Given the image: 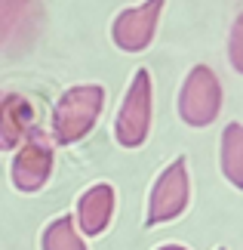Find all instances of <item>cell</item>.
<instances>
[{"label": "cell", "instance_id": "obj_1", "mask_svg": "<svg viewBox=\"0 0 243 250\" xmlns=\"http://www.w3.org/2000/svg\"><path fill=\"white\" fill-rule=\"evenodd\" d=\"M105 108V86L99 83H74L56 99L53 121H50V139L56 146H74L86 139L93 127L99 124Z\"/></svg>", "mask_w": 243, "mask_h": 250}, {"label": "cell", "instance_id": "obj_2", "mask_svg": "<svg viewBox=\"0 0 243 250\" xmlns=\"http://www.w3.org/2000/svg\"><path fill=\"white\" fill-rule=\"evenodd\" d=\"M151 118H154V83L151 71L139 68L132 74L126 96L120 102L117 121H114V139L123 148H142L151 133Z\"/></svg>", "mask_w": 243, "mask_h": 250}, {"label": "cell", "instance_id": "obj_3", "mask_svg": "<svg viewBox=\"0 0 243 250\" xmlns=\"http://www.w3.org/2000/svg\"><path fill=\"white\" fill-rule=\"evenodd\" d=\"M222 114V83L209 65H194L179 90V118L188 127H209Z\"/></svg>", "mask_w": 243, "mask_h": 250}, {"label": "cell", "instance_id": "obj_4", "mask_svg": "<svg viewBox=\"0 0 243 250\" xmlns=\"http://www.w3.org/2000/svg\"><path fill=\"white\" fill-rule=\"evenodd\" d=\"M188 201H191L188 161H185V158H176L157 179H154V186H151L145 226H163V223L179 219L185 210H188Z\"/></svg>", "mask_w": 243, "mask_h": 250}, {"label": "cell", "instance_id": "obj_5", "mask_svg": "<svg viewBox=\"0 0 243 250\" xmlns=\"http://www.w3.org/2000/svg\"><path fill=\"white\" fill-rule=\"evenodd\" d=\"M53 167H56V142L37 127L31 136L16 148L13 167H9V179H13V186L19 191L34 195V191H40L46 182H50Z\"/></svg>", "mask_w": 243, "mask_h": 250}, {"label": "cell", "instance_id": "obj_6", "mask_svg": "<svg viewBox=\"0 0 243 250\" xmlns=\"http://www.w3.org/2000/svg\"><path fill=\"white\" fill-rule=\"evenodd\" d=\"M167 0H142L135 6H126L111 25V41L123 53H145L154 43L160 13Z\"/></svg>", "mask_w": 243, "mask_h": 250}, {"label": "cell", "instance_id": "obj_7", "mask_svg": "<svg viewBox=\"0 0 243 250\" xmlns=\"http://www.w3.org/2000/svg\"><path fill=\"white\" fill-rule=\"evenodd\" d=\"M114 210H117V191L108 182H95L77 198L74 207V226L83 238H95L111 226Z\"/></svg>", "mask_w": 243, "mask_h": 250}, {"label": "cell", "instance_id": "obj_8", "mask_svg": "<svg viewBox=\"0 0 243 250\" xmlns=\"http://www.w3.org/2000/svg\"><path fill=\"white\" fill-rule=\"evenodd\" d=\"M37 130V111L22 93H0V151H16Z\"/></svg>", "mask_w": 243, "mask_h": 250}, {"label": "cell", "instance_id": "obj_9", "mask_svg": "<svg viewBox=\"0 0 243 250\" xmlns=\"http://www.w3.org/2000/svg\"><path fill=\"white\" fill-rule=\"evenodd\" d=\"M40 16V0H0V46H9L16 34L31 31Z\"/></svg>", "mask_w": 243, "mask_h": 250}, {"label": "cell", "instance_id": "obj_10", "mask_svg": "<svg viewBox=\"0 0 243 250\" xmlns=\"http://www.w3.org/2000/svg\"><path fill=\"white\" fill-rule=\"evenodd\" d=\"M219 161H222V173L234 188L243 191V124L231 121L222 130V146H219Z\"/></svg>", "mask_w": 243, "mask_h": 250}, {"label": "cell", "instance_id": "obj_11", "mask_svg": "<svg viewBox=\"0 0 243 250\" xmlns=\"http://www.w3.org/2000/svg\"><path fill=\"white\" fill-rule=\"evenodd\" d=\"M40 250H90L86 238L77 232L74 216H56L40 235Z\"/></svg>", "mask_w": 243, "mask_h": 250}, {"label": "cell", "instance_id": "obj_12", "mask_svg": "<svg viewBox=\"0 0 243 250\" xmlns=\"http://www.w3.org/2000/svg\"><path fill=\"white\" fill-rule=\"evenodd\" d=\"M228 62L237 74H243V13L234 19L231 34H228Z\"/></svg>", "mask_w": 243, "mask_h": 250}, {"label": "cell", "instance_id": "obj_13", "mask_svg": "<svg viewBox=\"0 0 243 250\" xmlns=\"http://www.w3.org/2000/svg\"><path fill=\"white\" fill-rule=\"evenodd\" d=\"M157 250H188V247H182V244H163V247H157Z\"/></svg>", "mask_w": 243, "mask_h": 250}, {"label": "cell", "instance_id": "obj_14", "mask_svg": "<svg viewBox=\"0 0 243 250\" xmlns=\"http://www.w3.org/2000/svg\"><path fill=\"white\" fill-rule=\"evenodd\" d=\"M219 250H225V247H219Z\"/></svg>", "mask_w": 243, "mask_h": 250}]
</instances>
